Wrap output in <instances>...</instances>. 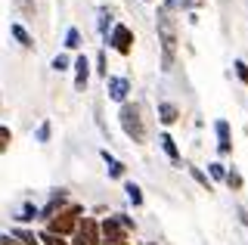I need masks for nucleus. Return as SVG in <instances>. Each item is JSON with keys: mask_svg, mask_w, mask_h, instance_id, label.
I'll return each mask as SVG.
<instances>
[{"mask_svg": "<svg viewBox=\"0 0 248 245\" xmlns=\"http://www.w3.org/2000/svg\"><path fill=\"white\" fill-rule=\"evenodd\" d=\"M174 0H165L158 6V16H155V28H158V44H161V68L170 72L177 59V19H174Z\"/></svg>", "mask_w": 248, "mask_h": 245, "instance_id": "nucleus-1", "label": "nucleus"}, {"mask_svg": "<svg viewBox=\"0 0 248 245\" xmlns=\"http://www.w3.org/2000/svg\"><path fill=\"white\" fill-rule=\"evenodd\" d=\"M118 118H121V131L127 134V140H134L137 146H143L146 137H149V131H146V121H143L140 106L137 103H124L121 112H118Z\"/></svg>", "mask_w": 248, "mask_h": 245, "instance_id": "nucleus-2", "label": "nucleus"}, {"mask_svg": "<svg viewBox=\"0 0 248 245\" xmlns=\"http://www.w3.org/2000/svg\"><path fill=\"white\" fill-rule=\"evenodd\" d=\"M81 214L84 208L81 205H68V208H62L56 217L46 224V230L50 233H56V236H68V233H78V224H81Z\"/></svg>", "mask_w": 248, "mask_h": 245, "instance_id": "nucleus-3", "label": "nucleus"}, {"mask_svg": "<svg viewBox=\"0 0 248 245\" xmlns=\"http://www.w3.org/2000/svg\"><path fill=\"white\" fill-rule=\"evenodd\" d=\"M99 230H103V245H127L130 230L121 224L118 214H115V217H106L103 224H99Z\"/></svg>", "mask_w": 248, "mask_h": 245, "instance_id": "nucleus-4", "label": "nucleus"}, {"mask_svg": "<svg viewBox=\"0 0 248 245\" xmlns=\"http://www.w3.org/2000/svg\"><path fill=\"white\" fill-rule=\"evenodd\" d=\"M75 245H103V230L93 217H81L75 233Z\"/></svg>", "mask_w": 248, "mask_h": 245, "instance_id": "nucleus-5", "label": "nucleus"}, {"mask_svg": "<svg viewBox=\"0 0 248 245\" xmlns=\"http://www.w3.org/2000/svg\"><path fill=\"white\" fill-rule=\"evenodd\" d=\"M108 47L115 53H121V56H130L134 53V31L127 25H115L112 34H108Z\"/></svg>", "mask_w": 248, "mask_h": 245, "instance_id": "nucleus-6", "label": "nucleus"}, {"mask_svg": "<svg viewBox=\"0 0 248 245\" xmlns=\"http://www.w3.org/2000/svg\"><path fill=\"white\" fill-rule=\"evenodd\" d=\"M68 193H65V189H53V196H50V202H46L44 205V208H41V217L46 220V224H50V220L53 217H56V214L62 211V208H68Z\"/></svg>", "mask_w": 248, "mask_h": 245, "instance_id": "nucleus-7", "label": "nucleus"}, {"mask_svg": "<svg viewBox=\"0 0 248 245\" xmlns=\"http://www.w3.org/2000/svg\"><path fill=\"white\" fill-rule=\"evenodd\" d=\"M106 87H108V96L115 99V103H127V93H130V81L127 78H118V75H108L106 78Z\"/></svg>", "mask_w": 248, "mask_h": 245, "instance_id": "nucleus-8", "label": "nucleus"}, {"mask_svg": "<svg viewBox=\"0 0 248 245\" xmlns=\"http://www.w3.org/2000/svg\"><path fill=\"white\" fill-rule=\"evenodd\" d=\"M217 131V149H220V155H227V152H232V140H230V121H217L214 124Z\"/></svg>", "mask_w": 248, "mask_h": 245, "instance_id": "nucleus-9", "label": "nucleus"}, {"mask_svg": "<svg viewBox=\"0 0 248 245\" xmlns=\"http://www.w3.org/2000/svg\"><path fill=\"white\" fill-rule=\"evenodd\" d=\"M87 78H90V62H87V56H78L75 59V90L87 87Z\"/></svg>", "mask_w": 248, "mask_h": 245, "instance_id": "nucleus-10", "label": "nucleus"}, {"mask_svg": "<svg viewBox=\"0 0 248 245\" xmlns=\"http://www.w3.org/2000/svg\"><path fill=\"white\" fill-rule=\"evenodd\" d=\"M158 143H161V149H165V155L170 158V162H174V165H180V149H177L174 137H170V134H161V137H158Z\"/></svg>", "mask_w": 248, "mask_h": 245, "instance_id": "nucleus-11", "label": "nucleus"}, {"mask_svg": "<svg viewBox=\"0 0 248 245\" xmlns=\"http://www.w3.org/2000/svg\"><path fill=\"white\" fill-rule=\"evenodd\" d=\"M177 118H180V109L174 103H158V121L161 124H174Z\"/></svg>", "mask_w": 248, "mask_h": 245, "instance_id": "nucleus-12", "label": "nucleus"}, {"mask_svg": "<svg viewBox=\"0 0 248 245\" xmlns=\"http://www.w3.org/2000/svg\"><path fill=\"white\" fill-rule=\"evenodd\" d=\"M103 162L108 165V177H115V180L124 177V165H121V162H118V158H115L108 149H103Z\"/></svg>", "mask_w": 248, "mask_h": 245, "instance_id": "nucleus-13", "label": "nucleus"}, {"mask_svg": "<svg viewBox=\"0 0 248 245\" xmlns=\"http://www.w3.org/2000/svg\"><path fill=\"white\" fill-rule=\"evenodd\" d=\"M10 34H13V37H16V41H19L25 50H31V47H34V37H31V34L25 31V28L19 25V22H13V25H10Z\"/></svg>", "mask_w": 248, "mask_h": 245, "instance_id": "nucleus-14", "label": "nucleus"}, {"mask_svg": "<svg viewBox=\"0 0 248 245\" xmlns=\"http://www.w3.org/2000/svg\"><path fill=\"white\" fill-rule=\"evenodd\" d=\"M37 214H41V208H37L34 202H25L19 211H16V220H19V224H28V220H34Z\"/></svg>", "mask_w": 248, "mask_h": 245, "instance_id": "nucleus-15", "label": "nucleus"}, {"mask_svg": "<svg viewBox=\"0 0 248 245\" xmlns=\"http://www.w3.org/2000/svg\"><path fill=\"white\" fill-rule=\"evenodd\" d=\"M189 174H192V180H196L199 186L205 189V193H211V189H214V183H211V177H208V174L202 171V168H192V165H189Z\"/></svg>", "mask_w": 248, "mask_h": 245, "instance_id": "nucleus-16", "label": "nucleus"}, {"mask_svg": "<svg viewBox=\"0 0 248 245\" xmlns=\"http://www.w3.org/2000/svg\"><path fill=\"white\" fill-rule=\"evenodd\" d=\"M108 25H112V10L103 6V10H99V34H103L106 41H108Z\"/></svg>", "mask_w": 248, "mask_h": 245, "instance_id": "nucleus-17", "label": "nucleus"}, {"mask_svg": "<svg viewBox=\"0 0 248 245\" xmlns=\"http://www.w3.org/2000/svg\"><path fill=\"white\" fill-rule=\"evenodd\" d=\"M16 236L22 239V245H41V236H34L31 230H25V227H19V230H13Z\"/></svg>", "mask_w": 248, "mask_h": 245, "instance_id": "nucleus-18", "label": "nucleus"}, {"mask_svg": "<svg viewBox=\"0 0 248 245\" xmlns=\"http://www.w3.org/2000/svg\"><path fill=\"white\" fill-rule=\"evenodd\" d=\"M223 183H227V186L232 189V193H239V189H242V183H245V180H242V174H239L236 168H232V171H227V180H223Z\"/></svg>", "mask_w": 248, "mask_h": 245, "instance_id": "nucleus-19", "label": "nucleus"}, {"mask_svg": "<svg viewBox=\"0 0 248 245\" xmlns=\"http://www.w3.org/2000/svg\"><path fill=\"white\" fill-rule=\"evenodd\" d=\"M65 50H81V31L78 28H68L65 31Z\"/></svg>", "mask_w": 248, "mask_h": 245, "instance_id": "nucleus-20", "label": "nucleus"}, {"mask_svg": "<svg viewBox=\"0 0 248 245\" xmlns=\"http://www.w3.org/2000/svg\"><path fill=\"white\" fill-rule=\"evenodd\" d=\"M124 193H127V199L134 205H143V189H140L137 183H124Z\"/></svg>", "mask_w": 248, "mask_h": 245, "instance_id": "nucleus-21", "label": "nucleus"}, {"mask_svg": "<svg viewBox=\"0 0 248 245\" xmlns=\"http://www.w3.org/2000/svg\"><path fill=\"white\" fill-rule=\"evenodd\" d=\"M37 236H41L44 245H68L65 236H56V233H50V230H44V233H37Z\"/></svg>", "mask_w": 248, "mask_h": 245, "instance_id": "nucleus-22", "label": "nucleus"}, {"mask_svg": "<svg viewBox=\"0 0 248 245\" xmlns=\"http://www.w3.org/2000/svg\"><path fill=\"white\" fill-rule=\"evenodd\" d=\"M10 143H13V131H10L6 124H0V152L10 149Z\"/></svg>", "mask_w": 248, "mask_h": 245, "instance_id": "nucleus-23", "label": "nucleus"}, {"mask_svg": "<svg viewBox=\"0 0 248 245\" xmlns=\"http://www.w3.org/2000/svg\"><path fill=\"white\" fill-rule=\"evenodd\" d=\"M208 174H211L214 180H227V168H223L220 162H211V165H208Z\"/></svg>", "mask_w": 248, "mask_h": 245, "instance_id": "nucleus-24", "label": "nucleus"}, {"mask_svg": "<svg viewBox=\"0 0 248 245\" xmlns=\"http://www.w3.org/2000/svg\"><path fill=\"white\" fill-rule=\"evenodd\" d=\"M232 68H236V78L242 81V84H248V62H242V59H236V65H232Z\"/></svg>", "mask_w": 248, "mask_h": 245, "instance_id": "nucleus-25", "label": "nucleus"}, {"mask_svg": "<svg viewBox=\"0 0 248 245\" xmlns=\"http://www.w3.org/2000/svg\"><path fill=\"white\" fill-rule=\"evenodd\" d=\"M50 131H53V127H50V121H44V124L41 127H37V143H50Z\"/></svg>", "mask_w": 248, "mask_h": 245, "instance_id": "nucleus-26", "label": "nucleus"}, {"mask_svg": "<svg viewBox=\"0 0 248 245\" xmlns=\"http://www.w3.org/2000/svg\"><path fill=\"white\" fill-rule=\"evenodd\" d=\"M53 72H68V56L65 53H59V56L53 59Z\"/></svg>", "mask_w": 248, "mask_h": 245, "instance_id": "nucleus-27", "label": "nucleus"}, {"mask_svg": "<svg viewBox=\"0 0 248 245\" xmlns=\"http://www.w3.org/2000/svg\"><path fill=\"white\" fill-rule=\"evenodd\" d=\"M16 3H19V10L25 16H34V0H16Z\"/></svg>", "mask_w": 248, "mask_h": 245, "instance_id": "nucleus-28", "label": "nucleus"}, {"mask_svg": "<svg viewBox=\"0 0 248 245\" xmlns=\"http://www.w3.org/2000/svg\"><path fill=\"white\" fill-rule=\"evenodd\" d=\"M0 245H22V239L16 233H3V236H0Z\"/></svg>", "mask_w": 248, "mask_h": 245, "instance_id": "nucleus-29", "label": "nucleus"}, {"mask_svg": "<svg viewBox=\"0 0 248 245\" xmlns=\"http://www.w3.org/2000/svg\"><path fill=\"white\" fill-rule=\"evenodd\" d=\"M96 72L103 75V78H108V68H106V53H99V56H96Z\"/></svg>", "mask_w": 248, "mask_h": 245, "instance_id": "nucleus-30", "label": "nucleus"}, {"mask_svg": "<svg viewBox=\"0 0 248 245\" xmlns=\"http://www.w3.org/2000/svg\"><path fill=\"white\" fill-rule=\"evenodd\" d=\"M205 0H183V6H202Z\"/></svg>", "mask_w": 248, "mask_h": 245, "instance_id": "nucleus-31", "label": "nucleus"}, {"mask_svg": "<svg viewBox=\"0 0 248 245\" xmlns=\"http://www.w3.org/2000/svg\"><path fill=\"white\" fill-rule=\"evenodd\" d=\"M149 245H158V242H149Z\"/></svg>", "mask_w": 248, "mask_h": 245, "instance_id": "nucleus-32", "label": "nucleus"}]
</instances>
